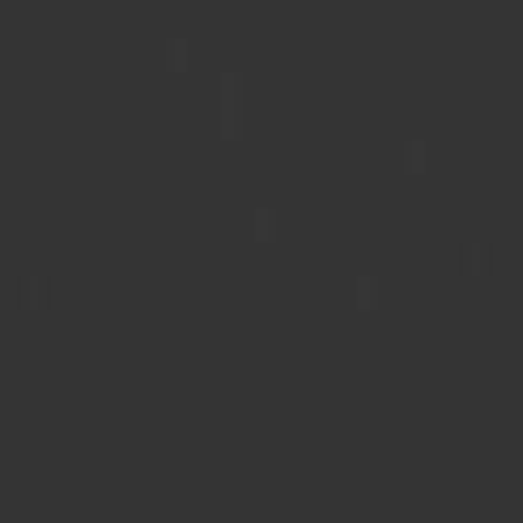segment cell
Returning a JSON list of instances; mask_svg holds the SVG:
<instances>
[{
	"mask_svg": "<svg viewBox=\"0 0 523 523\" xmlns=\"http://www.w3.org/2000/svg\"><path fill=\"white\" fill-rule=\"evenodd\" d=\"M460 268H464V277H490V268H494V255H490V247H464V255H460Z\"/></svg>",
	"mask_w": 523,
	"mask_h": 523,
	"instance_id": "2",
	"label": "cell"
},
{
	"mask_svg": "<svg viewBox=\"0 0 523 523\" xmlns=\"http://www.w3.org/2000/svg\"><path fill=\"white\" fill-rule=\"evenodd\" d=\"M358 307H362V311H370V307H379V294H375V281H362V285H358Z\"/></svg>",
	"mask_w": 523,
	"mask_h": 523,
	"instance_id": "3",
	"label": "cell"
},
{
	"mask_svg": "<svg viewBox=\"0 0 523 523\" xmlns=\"http://www.w3.org/2000/svg\"><path fill=\"white\" fill-rule=\"evenodd\" d=\"M21 315H47L51 311V281L47 277H26L17 285V302H13Z\"/></svg>",
	"mask_w": 523,
	"mask_h": 523,
	"instance_id": "1",
	"label": "cell"
}]
</instances>
